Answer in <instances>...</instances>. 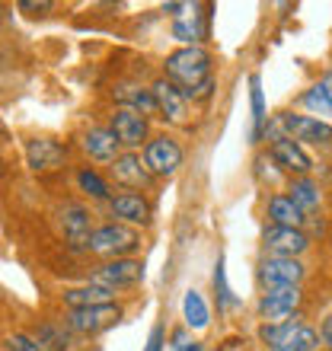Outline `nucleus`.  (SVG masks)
I'll list each match as a JSON object with an SVG mask.
<instances>
[{
	"label": "nucleus",
	"mask_w": 332,
	"mask_h": 351,
	"mask_svg": "<svg viewBox=\"0 0 332 351\" xmlns=\"http://www.w3.org/2000/svg\"><path fill=\"white\" fill-rule=\"evenodd\" d=\"M163 77L182 90L185 99L211 96V55L202 45H182L163 61Z\"/></svg>",
	"instance_id": "f257e3e1"
},
{
	"label": "nucleus",
	"mask_w": 332,
	"mask_h": 351,
	"mask_svg": "<svg viewBox=\"0 0 332 351\" xmlns=\"http://www.w3.org/2000/svg\"><path fill=\"white\" fill-rule=\"evenodd\" d=\"M141 246V233L134 230V227H128V223H102V227H96L90 237V243H86V250L93 252V256H106V259H128L131 252Z\"/></svg>",
	"instance_id": "f03ea898"
},
{
	"label": "nucleus",
	"mask_w": 332,
	"mask_h": 351,
	"mask_svg": "<svg viewBox=\"0 0 332 351\" xmlns=\"http://www.w3.org/2000/svg\"><path fill=\"white\" fill-rule=\"evenodd\" d=\"M268 351H316L320 348V332L307 323H281V326H262L259 329Z\"/></svg>",
	"instance_id": "7ed1b4c3"
},
{
	"label": "nucleus",
	"mask_w": 332,
	"mask_h": 351,
	"mask_svg": "<svg viewBox=\"0 0 332 351\" xmlns=\"http://www.w3.org/2000/svg\"><path fill=\"white\" fill-rule=\"evenodd\" d=\"M300 287H278V291H265L259 297V319L265 326H281V323H291V316L300 310Z\"/></svg>",
	"instance_id": "20e7f679"
},
{
	"label": "nucleus",
	"mask_w": 332,
	"mask_h": 351,
	"mask_svg": "<svg viewBox=\"0 0 332 351\" xmlns=\"http://www.w3.org/2000/svg\"><path fill=\"white\" fill-rule=\"evenodd\" d=\"M281 131L285 138L297 144H316V147H329L332 144V125L313 115H294V112H281Z\"/></svg>",
	"instance_id": "39448f33"
},
{
	"label": "nucleus",
	"mask_w": 332,
	"mask_h": 351,
	"mask_svg": "<svg viewBox=\"0 0 332 351\" xmlns=\"http://www.w3.org/2000/svg\"><path fill=\"white\" fill-rule=\"evenodd\" d=\"M307 268L300 259H285V256H265L259 262V285L265 291H278V287H300Z\"/></svg>",
	"instance_id": "423d86ee"
},
{
	"label": "nucleus",
	"mask_w": 332,
	"mask_h": 351,
	"mask_svg": "<svg viewBox=\"0 0 332 351\" xmlns=\"http://www.w3.org/2000/svg\"><path fill=\"white\" fill-rule=\"evenodd\" d=\"M121 319L119 304H102V306H83V310H67L64 326L74 335H96L102 329H109Z\"/></svg>",
	"instance_id": "0eeeda50"
},
{
	"label": "nucleus",
	"mask_w": 332,
	"mask_h": 351,
	"mask_svg": "<svg viewBox=\"0 0 332 351\" xmlns=\"http://www.w3.org/2000/svg\"><path fill=\"white\" fill-rule=\"evenodd\" d=\"M182 144L173 134H157L144 144V163H147L150 176H173L182 167Z\"/></svg>",
	"instance_id": "6e6552de"
},
{
	"label": "nucleus",
	"mask_w": 332,
	"mask_h": 351,
	"mask_svg": "<svg viewBox=\"0 0 332 351\" xmlns=\"http://www.w3.org/2000/svg\"><path fill=\"white\" fill-rule=\"evenodd\" d=\"M109 131L115 134V141H119L121 147H141V144H147V119L141 115V112L134 109H125V106H119V109L112 112L109 119Z\"/></svg>",
	"instance_id": "1a4fd4ad"
},
{
	"label": "nucleus",
	"mask_w": 332,
	"mask_h": 351,
	"mask_svg": "<svg viewBox=\"0 0 332 351\" xmlns=\"http://www.w3.org/2000/svg\"><path fill=\"white\" fill-rule=\"evenodd\" d=\"M262 243H265V250L272 252V256L297 259V256L307 252L310 237H307L304 230H294V227H275V223H268L265 230H262Z\"/></svg>",
	"instance_id": "9d476101"
},
{
	"label": "nucleus",
	"mask_w": 332,
	"mask_h": 351,
	"mask_svg": "<svg viewBox=\"0 0 332 351\" xmlns=\"http://www.w3.org/2000/svg\"><path fill=\"white\" fill-rule=\"evenodd\" d=\"M141 278H144V265L138 259H112L106 265H99L93 271V285H102V287H112V291H119V287H131L138 285Z\"/></svg>",
	"instance_id": "9b49d317"
},
{
	"label": "nucleus",
	"mask_w": 332,
	"mask_h": 351,
	"mask_svg": "<svg viewBox=\"0 0 332 351\" xmlns=\"http://www.w3.org/2000/svg\"><path fill=\"white\" fill-rule=\"evenodd\" d=\"M112 179H115V185H121V189H128V192H141V189H147L150 185V169L147 163H144V157H138L134 150H128V154H121L115 163L109 167Z\"/></svg>",
	"instance_id": "f8f14e48"
},
{
	"label": "nucleus",
	"mask_w": 332,
	"mask_h": 351,
	"mask_svg": "<svg viewBox=\"0 0 332 351\" xmlns=\"http://www.w3.org/2000/svg\"><path fill=\"white\" fill-rule=\"evenodd\" d=\"M150 90H154V99H157V112L169 125H185L189 121V99L182 96L179 86L169 84L166 77H160Z\"/></svg>",
	"instance_id": "ddd939ff"
},
{
	"label": "nucleus",
	"mask_w": 332,
	"mask_h": 351,
	"mask_svg": "<svg viewBox=\"0 0 332 351\" xmlns=\"http://www.w3.org/2000/svg\"><path fill=\"white\" fill-rule=\"evenodd\" d=\"M67 150L51 138H36L26 144V163L32 173H55L64 167Z\"/></svg>",
	"instance_id": "4468645a"
},
{
	"label": "nucleus",
	"mask_w": 332,
	"mask_h": 351,
	"mask_svg": "<svg viewBox=\"0 0 332 351\" xmlns=\"http://www.w3.org/2000/svg\"><path fill=\"white\" fill-rule=\"evenodd\" d=\"M109 211H112V217H119V223H141V227L150 223V204H147V198L138 192L112 195Z\"/></svg>",
	"instance_id": "2eb2a0df"
},
{
	"label": "nucleus",
	"mask_w": 332,
	"mask_h": 351,
	"mask_svg": "<svg viewBox=\"0 0 332 351\" xmlns=\"http://www.w3.org/2000/svg\"><path fill=\"white\" fill-rule=\"evenodd\" d=\"M272 160H275L281 169H287V173H294V176H307L313 169V160L307 157V150L291 138L272 141Z\"/></svg>",
	"instance_id": "dca6fc26"
},
{
	"label": "nucleus",
	"mask_w": 332,
	"mask_h": 351,
	"mask_svg": "<svg viewBox=\"0 0 332 351\" xmlns=\"http://www.w3.org/2000/svg\"><path fill=\"white\" fill-rule=\"evenodd\" d=\"M80 144H83V150H86V157L96 160V163H115V160L121 157V154H119L121 144L115 141V134H112L109 128H90V131H83Z\"/></svg>",
	"instance_id": "f3484780"
},
{
	"label": "nucleus",
	"mask_w": 332,
	"mask_h": 351,
	"mask_svg": "<svg viewBox=\"0 0 332 351\" xmlns=\"http://www.w3.org/2000/svg\"><path fill=\"white\" fill-rule=\"evenodd\" d=\"M61 230L71 240V246H86L93 237V221L90 211L83 204H64L61 208Z\"/></svg>",
	"instance_id": "a211bd4d"
},
{
	"label": "nucleus",
	"mask_w": 332,
	"mask_h": 351,
	"mask_svg": "<svg viewBox=\"0 0 332 351\" xmlns=\"http://www.w3.org/2000/svg\"><path fill=\"white\" fill-rule=\"evenodd\" d=\"M67 310H83V306H102V304H115V291L102 285H83V287H67L61 294Z\"/></svg>",
	"instance_id": "6ab92c4d"
},
{
	"label": "nucleus",
	"mask_w": 332,
	"mask_h": 351,
	"mask_svg": "<svg viewBox=\"0 0 332 351\" xmlns=\"http://www.w3.org/2000/svg\"><path fill=\"white\" fill-rule=\"evenodd\" d=\"M265 214L275 227H294V230H304V223H307V214L291 202V195H272L268 204H265Z\"/></svg>",
	"instance_id": "aec40b11"
},
{
	"label": "nucleus",
	"mask_w": 332,
	"mask_h": 351,
	"mask_svg": "<svg viewBox=\"0 0 332 351\" xmlns=\"http://www.w3.org/2000/svg\"><path fill=\"white\" fill-rule=\"evenodd\" d=\"M304 109L313 112V119L320 115V119H332V71H326L320 80H316L310 90L304 93Z\"/></svg>",
	"instance_id": "412c9836"
},
{
	"label": "nucleus",
	"mask_w": 332,
	"mask_h": 351,
	"mask_svg": "<svg viewBox=\"0 0 332 351\" xmlns=\"http://www.w3.org/2000/svg\"><path fill=\"white\" fill-rule=\"evenodd\" d=\"M287 195H291V202L304 214H313L316 208L323 204V192H320V185H316L310 176H294L291 185H287Z\"/></svg>",
	"instance_id": "4be33fe9"
},
{
	"label": "nucleus",
	"mask_w": 332,
	"mask_h": 351,
	"mask_svg": "<svg viewBox=\"0 0 332 351\" xmlns=\"http://www.w3.org/2000/svg\"><path fill=\"white\" fill-rule=\"evenodd\" d=\"M115 99H119L125 109L141 112L144 119L157 112V99H154V90H144V86H115Z\"/></svg>",
	"instance_id": "5701e85b"
},
{
	"label": "nucleus",
	"mask_w": 332,
	"mask_h": 351,
	"mask_svg": "<svg viewBox=\"0 0 332 351\" xmlns=\"http://www.w3.org/2000/svg\"><path fill=\"white\" fill-rule=\"evenodd\" d=\"M182 319H185V329H208V323H211V310H208V304H204V297L198 291H185Z\"/></svg>",
	"instance_id": "b1692460"
},
{
	"label": "nucleus",
	"mask_w": 332,
	"mask_h": 351,
	"mask_svg": "<svg viewBox=\"0 0 332 351\" xmlns=\"http://www.w3.org/2000/svg\"><path fill=\"white\" fill-rule=\"evenodd\" d=\"M204 36H208V19L198 16V13H192V19L179 16L173 23V38H179V42H185V45H198Z\"/></svg>",
	"instance_id": "393cba45"
},
{
	"label": "nucleus",
	"mask_w": 332,
	"mask_h": 351,
	"mask_svg": "<svg viewBox=\"0 0 332 351\" xmlns=\"http://www.w3.org/2000/svg\"><path fill=\"white\" fill-rule=\"evenodd\" d=\"M77 185H80V192H86L90 198H96V202H109L112 198L109 182H106V179H102L96 169H90V167L77 169Z\"/></svg>",
	"instance_id": "a878e982"
},
{
	"label": "nucleus",
	"mask_w": 332,
	"mask_h": 351,
	"mask_svg": "<svg viewBox=\"0 0 332 351\" xmlns=\"http://www.w3.org/2000/svg\"><path fill=\"white\" fill-rule=\"evenodd\" d=\"M249 102H252V138H262L265 131V96H262V80L256 74L249 77Z\"/></svg>",
	"instance_id": "bb28decb"
},
{
	"label": "nucleus",
	"mask_w": 332,
	"mask_h": 351,
	"mask_svg": "<svg viewBox=\"0 0 332 351\" xmlns=\"http://www.w3.org/2000/svg\"><path fill=\"white\" fill-rule=\"evenodd\" d=\"M38 345L42 348H55V351H67L71 348V329H67L64 323L55 326V323H45L42 329H38Z\"/></svg>",
	"instance_id": "cd10ccee"
},
{
	"label": "nucleus",
	"mask_w": 332,
	"mask_h": 351,
	"mask_svg": "<svg viewBox=\"0 0 332 351\" xmlns=\"http://www.w3.org/2000/svg\"><path fill=\"white\" fill-rule=\"evenodd\" d=\"M214 291H217V306L221 310H233L237 306V297H233L230 285H227V268H224V256L214 265Z\"/></svg>",
	"instance_id": "c85d7f7f"
},
{
	"label": "nucleus",
	"mask_w": 332,
	"mask_h": 351,
	"mask_svg": "<svg viewBox=\"0 0 332 351\" xmlns=\"http://www.w3.org/2000/svg\"><path fill=\"white\" fill-rule=\"evenodd\" d=\"M7 351H42V345H38V339H32V335L16 332L7 339Z\"/></svg>",
	"instance_id": "c756f323"
},
{
	"label": "nucleus",
	"mask_w": 332,
	"mask_h": 351,
	"mask_svg": "<svg viewBox=\"0 0 332 351\" xmlns=\"http://www.w3.org/2000/svg\"><path fill=\"white\" fill-rule=\"evenodd\" d=\"M163 345H166V329L163 326H154L147 335V348L144 351H163Z\"/></svg>",
	"instance_id": "7c9ffc66"
},
{
	"label": "nucleus",
	"mask_w": 332,
	"mask_h": 351,
	"mask_svg": "<svg viewBox=\"0 0 332 351\" xmlns=\"http://www.w3.org/2000/svg\"><path fill=\"white\" fill-rule=\"evenodd\" d=\"M55 7V3H48V0H42V3H32V0H23L19 3V10H26V13H32V16H42V13H48V10Z\"/></svg>",
	"instance_id": "2f4dec72"
},
{
	"label": "nucleus",
	"mask_w": 332,
	"mask_h": 351,
	"mask_svg": "<svg viewBox=\"0 0 332 351\" xmlns=\"http://www.w3.org/2000/svg\"><path fill=\"white\" fill-rule=\"evenodd\" d=\"M320 342L326 345V348H332V313L323 319V326H320Z\"/></svg>",
	"instance_id": "473e14b6"
},
{
	"label": "nucleus",
	"mask_w": 332,
	"mask_h": 351,
	"mask_svg": "<svg viewBox=\"0 0 332 351\" xmlns=\"http://www.w3.org/2000/svg\"><path fill=\"white\" fill-rule=\"evenodd\" d=\"M189 342H192V339H185V332H176V335H173V348H176V351H182Z\"/></svg>",
	"instance_id": "72a5a7b5"
},
{
	"label": "nucleus",
	"mask_w": 332,
	"mask_h": 351,
	"mask_svg": "<svg viewBox=\"0 0 332 351\" xmlns=\"http://www.w3.org/2000/svg\"><path fill=\"white\" fill-rule=\"evenodd\" d=\"M182 351H204V348H202V345H198V342H189Z\"/></svg>",
	"instance_id": "f704fd0d"
}]
</instances>
